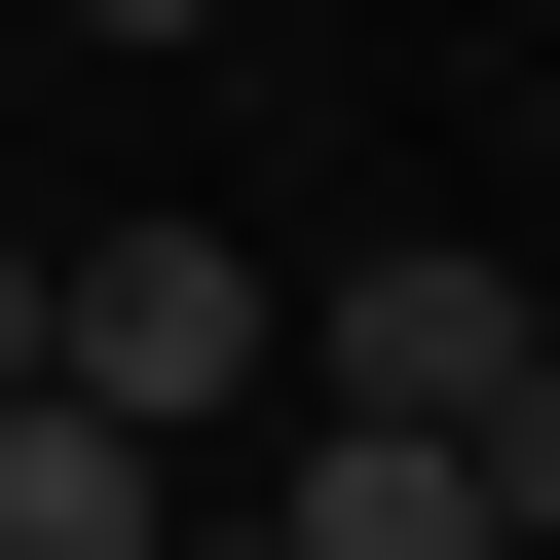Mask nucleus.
<instances>
[{"label":"nucleus","mask_w":560,"mask_h":560,"mask_svg":"<svg viewBox=\"0 0 560 560\" xmlns=\"http://www.w3.org/2000/svg\"><path fill=\"white\" fill-rule=\"evenodd\" d=\"M523 337H560V300H523V261H448V224H374L337 300H300V374H337V411H486Z\"/></svg>","instance_id":"nucleus-2"},{"label":"nucleus","mask_w":560,"mask_h":560,"mask_svg":"<svg viewBox=\"0 0 560 560\" xmlns=\"http://www.w3.org/2000/svg\"><path fill=\"white\" fill-rule=\"evenodd\" d=\"M75 38H224V0H75Z\"/></svg>","instance_id":"nucleus-5"},{"label":"nucleus","mask_w":560,"mask_h":560,"mask_svg":"<svg viewBox=\"0 0 560 560\" xmlns=\"http://www.w3.org/2000/svg\"><path fill=\"white\" fill-rule=\"evenodd\" d=\"M38 374L187 448V411H261V374H300V300H261V224H75V261H38Z\"/></svg>","instance_id":"nucleus-1"},{"label":"nucleus","mask_w":560,"mask_h":560,"mask_svg":"<svg viewBox=\"0 0 560 560\" xmlns=\"http://www.w3.org/2000/svg\"><path fill=\"white\" fill-rule=\"evenodd\" d=\"M261 560H486V448H448V411H337V374H300V448H261Z\"/></svg>","instance_id":"nucleus-3"},{"label":"nucleus","mask_w":560,"mask_h":560,"mask_svg":"<svg viewBox=\"0 0 560 560\" xmlns=\"http://www.w3.org/2000/svg\"><path fill=\"white\" fill-rule=\"evenodd\" d=\"M150 523H187V448H150V411L0 374V560H150Z\"/></svg>","instance_id":"nucleus-4"},{"label":"nucleus","mask_w":560,"mask_h":560,"mask_svg":"<svg viewBox=\"0 0 560 560\" xmlns=\"http://www.w3.org/2000/svg\"><path fill=\"white\" fill-rule=\"evenodd\" d=\"M0 374H38V261H0Z\"/></svg>","instance_id":"nucleus-6"}]
</instances>
